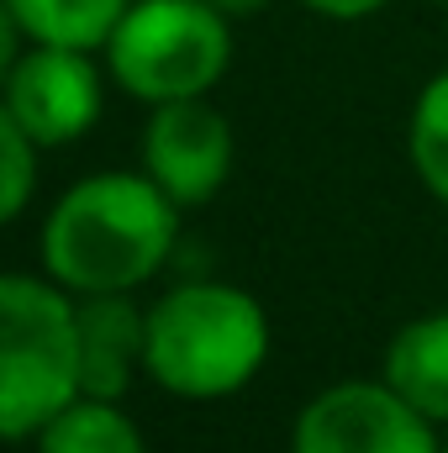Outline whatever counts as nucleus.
<instances>
[{"mask_svg":"<svg viewBox=\"0 0 448 453\" xmlns=\"http://www.w3.org/2000/svg\"><path fill=\"white\" fill-rule=\"evenodd\" d=\"M269 358V317L259 296L227 280L174 285L148 306L143 369L180 401H227Z\"/></svg>","mask_w":448,"mask_h":453,"instance_id":"2","label":"nucleus"},{"mask_svg":"<svg viewBox=\"0 0 448 453\" xmlns=\"http://www.w3.org/2000/svg\"><path fill=\"white\" fill-rule=\"evenodd\" d=\"M11 116L21 121V132L37 148H69L80 142L96 121H101V69L85 48H53V42H32L11 80L0 85Z\"/></svg>","mask_w":448,"mask_h":453,"instance_id":"6","label":"nucleus"},{"mask_svg":"<svg viewBox=\"0 0 448 453\" xmlns=\"http://www.w3.org/2000/svg\"><path fill=\"white\" fill-rule=\"evenodd\" d=\"M212 5L222 11L227 21H243V16H259V11H264L269 0H212Z\"/></svg>","mask_w":448,"mask_h":453,"instance_id":"16","label":"nucleus"},{"mask_svg":"<svg viewBox=\"0 0 448 453\" xmlns=\"http://www.w3.org/2000/svg\"><path fill=\"white\" fill-rule=\"evenodd\" d=\"M32 190H37V142L21 132V121L0 96V226L27 211Z\"/></svg>","mask_w":448,"mask_h":453,"instance_id":"13","label":"nucleus"},{"mask_svg":"<svg viewBox=\"0 0 448 453\" xmlns=\"http://www.w3.org/2000/svg\"><path fill=\"white\" fill-rule=\"evenodd\" d=\"M232 121H227L206 96L185 101H158L148 127H143V174L185 211L206 206L232 174Z\"/></svg>","mask_w":448,"mask_h":453,"instance_id":"7","label":"nucleus"},{"mask_svg":"<svg viewBox=\"0 0 448 453\" xmlns=\"http://www.w3.org/2000/svg\"><path fill=\"white\" fill-rule=\"evenodd\" d=\"M80 401V327L58 280L0 274V443L37 438Z\"/></svg>","mask_w":448,"mask_h":453,"instance_id":"3","label":"nucleus"},{"mask_svg":"<svg viewBox=\"0 0 448 453\" xmlns=\"http://www.w3.org/2000/svg\"><path fill=\"white\" fill-rule=\"evenodd\" d=\"M438 427L401 401L385 380H337L317 390L296 427L290 453H438Z\"/></svg>","mask_w":448,"mask_h":453,"instance_id":"5","label":"nucleus"},{"mask_svg":"<svg viewBox=\"0 0 448 453\" xmlns=\"http://www.w3.org/2000/svg\"><path fill=\"white\" fill-rule=\"evenodd\" d=\"M74 327H80V395L121 401L132 374L143 369L148 306H137L132 290L80 296L74 301Z\"/></svg>","mask_w":448,"mask_h":453,"instance_id":"8","label":"nucleus"},{"mask_svg":"<svg viewBox=\"0 0 448 453\" xmlns=\"http://www.w3.org/2000/svg\"><path fill=\"white\" fill-rule=\"evenodd\" d=\"M21 21V32L32 42H53V48H106L116 21L127 16L132 0H5Z\"/></svg>","mask_w":448,"mask_h":453,"instance_id":"10","label":"nucleus"},{"mask_svg":"<svg viewBox=\"0 0 448 453\" xmlns=\"http://www.w3.org/2000/svg\"><path fill=\"white\" fill-rule=\"evenodd\" d=\"M406 158H412V174L422 180V190L433 201L448 206V69L433 74L406 116Z\"/></svg>","mask_w":448,"mask_h":453,"instance_id":"12","label":"nucleus"},{"mask_svg":"<svg viewBox=\"0 0 448 453\" xmlns=\"http://www.w3.org/2000/svg\"><path fill=\"white\" fill-rule=\"evenodd\" d=\"M106 64L148 106L206 96L232 64V21L212 0H132L106 37Z\"/></svg>","mask_w":448,"mask_h":453,"instance_id":"4","label":"nucleus"},{"mask_svg":"<svg viewBox=\"0 0 448 453\" xmlns=\"http://www.w3.org/2000/svg\"><path fill=\"white\" fill-rule=\"evenodd\" d=\"M21 37H27V32H21V21H16V11H11V5L0 0V85L11 80V69H16V58L27 53V48H21Z\"/></svg>","mask_w":448,"mask_h":453,"instance_id":"14","label":"nucleus"},{"mask_svg":"<svg viewBox=\"0 0 448 453\" xmlns=\"http://www.w3.org/2000/svg\"><path fill=\"white\" fill-rule=\"evenodd\" d=\"M37 453H148V443L121 401L80 395L37 433Z\"/></svg>","mask_w":448,"mask_h":453,"instance_id":"11","label":"nucleus"},{"mask_svg":"<svg viewBox=\"0 0 448 453\" xmlns=\"http://www.w3.org/2000/svg\"><path fill=\"white\" fill-rule=\"evenodd\" d=\"M180 237V206L153 174L106 169L58 196L42 222V269L69 296H106L148 285Z\"/></svg>","mask_w":448,"mask_h":453,"instance_id":"1","label":"nucleus"},{"mask_svg":"<svg viewBox=\"0 0 448 453\" xmlns=\"http://www.w3.org/2000/svg\"><path fill=\"white\" fill-rule=\"evenodd\" d=\"M301 5L317 11V16H328V21H364V16L385 11L390 0H301Z\"/></svg>","mask_w":448,"mask_h":453,"instance_id":"15","label":"nucleus"},{"mask_svg":"<svg viewBox=\"0 0 448 453\" xmlns=\"http://www.w3.org/2000/svg\"><path fill=\"white\" fill-rule=\"evenodd\" d=\"M444 5H448V0H444Z\"/></svg>","mask_w":448,"mask_h":453,"instance_id":"18","label":"nucleus"},{"mask_svg":"<svg viewBox=\"0 0 448 453\" xmlns=\"http://www.w3.org/2000/svg\"><path fill=\"white\" fill-rule=\"evenodd\" d=\"M438 453H448V443H444V449H438Z\"/></svg>","mask_w":448,"mask_h":453,"instance_id":"17","label":"nucleus"},{"mask_svg":"<svg viewBox=\"0 0 448 453\" xmlns=\"http://www.w3.org/2000/svg\"><path fill=\"white\" fill-rule=\"evenodd\" d=\"M380 380L412 401L433 427H448V311H428L396 327L380 358Z\"/></svg>","mask_w":448,"mask_h":453,"instance_id":"9","label":"nucleus"}]
</instances>
